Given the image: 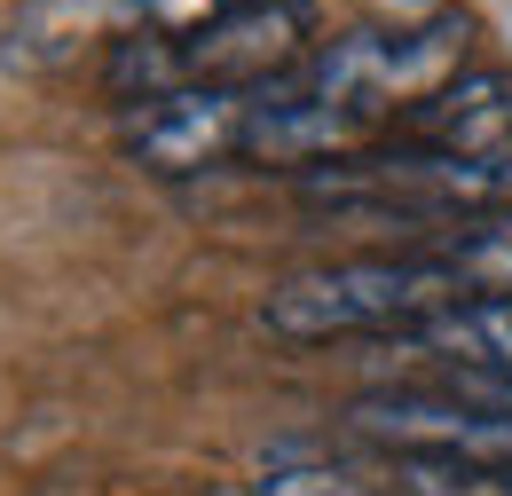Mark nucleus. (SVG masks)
<instances>
[{
  "label": "nucleus",
  "instance_id": "f257e3e1",
  "mask_svg": "<svg viewBox=\"0 0 512 496\" xmlns=\"http://www.w3.org/2000/svg\"><path fill=\"white\" fill-rule=\"evenodd\" d=\"M473 300L457 276H449L434 252H371V260H331V268H308L292 284H276L260 300V323L292 347H316V339H355V331H410L434 308H457Z\"/></svg>",
  "mask_w": 512,
  "mask_h": 496
},
{
  "label": "nucleus",
  "instance_id": "f03ea898",
  "mask_svg": "<svg viewBox=\"0 0 512 496\" xmlns=\"http://www.w3.org/2000/svg\"><path fill=\"white\" fill-rule=\"evenodd\" d=\"M465 56V16H434L426 32H347V40H323L316 56L300 63L292 79L323 95V103H347L379 126L410 103H426L442 79H457Z\"/></svg>",
  "mask_w": 512,
  "mask_h": 496
},
{
  "label": "nucleus",
  "instance_id": "7ed1b4c3",
  "mask_svg": "<svg viewBox=\"0 0 512 496\" xmlns=\"http://www.w3.org/2000/svg\"><path fill=\"white\" fill-rule=\"evenodd\" d=\"M347 434L379 457H434V465H481V473H512V418H489L473 402H457L442 386H394V394H363L347 410Z\"/></svg>",
  "mask_w": 512,
  "mask_h": 496
},
{
  "label": "nucleus",
  "instance_id": "20e7f679",
  "mask_svg": "<svg viewBox=\"0 0 512 496\" xmlns=\"http://www.w3.org/2000/svg\"><path fill=\"white\" fill-rule=\"evenodd\" d=\"M245 126H253V87H174L158 103H127L119 142L150 174H205L221 158H245Z\"/></svg>",
  "mask_w": 512,
  "mask_h": 496
},
{
  "label": "nucleus",
  "instance_id": "39448f33",
  "mask_svg": "<svg viewBox=\"0 0 512 496\" xmlns=\"http://www.w3.org/2000/svg\"><path fill=\"white\" fill-rule=\"evenodd\" d=\"M174 48H182L190 87H268L316 56V16H308V0H253V8L221 16L213 32L174 40Z\"/></svg>",
  "mask_w": 512,
  "mask_h": 496
},
{
  "label": "nucleus",
  "instance_id": "423d86ee",
  "mask_svg": "<svg viewBox=\"0 0 512 496\" xmlns=\"http://www.w3.org/2000/svg\"><path fill=\"white\" fill-rule=\"evenodd\" d=\"M394 142H426L449 158H505L512 150V79L505 71H457L426 103L394 119Z\"/></svg>",
  "mask_w": 512,
  "mask_h": 496
},
{
  "label": "nucleus",
  "instance_id": "0eeeda50",
  "mask_svg": "<svg viewBox=\"0 0 512 496\" xmlns=\"http://www.w3.org/2000/svg\"><path fill=\"white\" fill-rule=\"evenodd\" d=\"M386 347L426 355L442 371H512V300H457L410 331H386Z\"/></svg>",
  "mask_w": 512,
  "mask_h": 496
},
{
  "label": "nucleus",
  "instance_id": "6e6552de",
  "mask_svg": "<svg viewBox=\"0 0 512 496\" xmlns=\"http://www.w3.org/2000/svg\"><path fill=\"white\" fill-rule=\"evenodd\" d=\"M434 260H442L473 300H512V205L473 213V221H449Z\"/></svg>",
  "mask_w": 512,
  "mask_h": 496
},
{
  "label": "nucleus",
  "instance_id": "1a4fd4ad",
  "mask_svg": "<svg viewBox=\"0 0 512 496\" xmlns=\"http://www.w3.org/2000/svg\"><path fill=\"white\" fill-rule=\"evenodd\" d=\"M253 496H402V489H379V481H355L347 465H308L300 449H276L260 465Z\"/></svg>",
  "mask_w": 512,
  "mask_h": 496
},
{
  "label": "nucleus",
  "instance_id": "9d476101",
  "mask_svg": "<svg viewBox=\"0 0 512 496\" xmlns=\"http://www.w3.org/2000/svg\"><path fill=\"white\" fill-rule=\"evenodd\" d=\"M253 0H134V32H158V40H197L213 32L221 16H237Z\"/></svg>",
  "mask_w": 512,
  "mask_h": 496
},
{
  "label": "nucleus",
  "instance_id": "9b49d317",
  "mask_svg": "<svg viewBox=\"0 0 512 496\" xmlns=\"http://www.w3.org/2000/svg\"><path fill=\"white\" fill-rule=\"evenodd\" d=\"M442 394L489 410V418H512V371H442Z\"/></svg>",
  "mask_w": 512,
  "mask_h": 496
}]
</instances>
